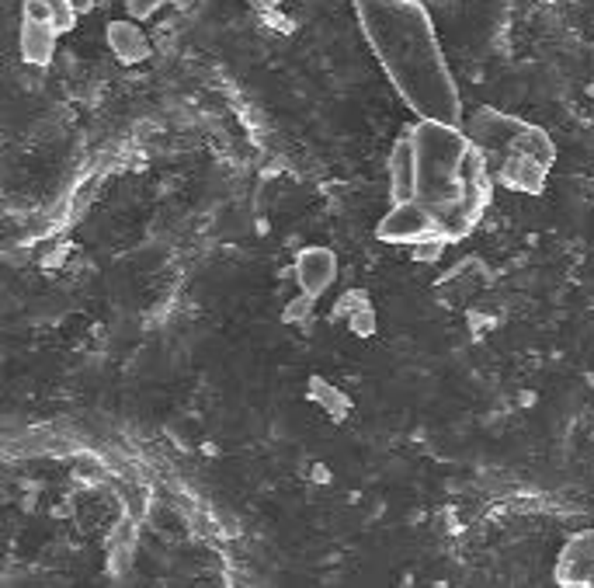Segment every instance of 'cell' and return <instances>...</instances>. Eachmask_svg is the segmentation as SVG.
<instances>
[{
  "mask_svg": "<svg viewBox=\"0 0 594 588\" xmlns=\"http://www.w3.org/2000/svg\"><path fill=\"white\" fill-rule=\"evenodd\" d=\"M358 307H369V296L361 293V289H352V293H344L337 299V307H334L331 320H344L348 314H355Z\"/></svg>",
  "mask_w": 594,
  "mask_h": 588,
  "instance_id": "obj_11",
  "label": "cell"
},
{
  "mask_svg": "<svg viewBox=\"0 0 594 588\" xmlns=\"http://www.w3.org/2000/svg\"><path fill=\"white\" fill-rule=\"evenodd\" d=\"M309 397H313L316 404H324V411H327L331 418H337V421L352 411V400H348L341 390H334L331 383H327V380H320V376H313V380H309Z\"/></svg>",
  "mask_w": 594,
  "mask_h": 588,
  "instance_id": "obj_8",
  "label": "cell"
},
{
  "mask_svg": "<svg viewBox=\"0 0 594 588\" xmlns=\"http://www.w3.org/2000/svg\"><path fill=\"white\" fill-rule=\"evenodd\" d=\"M462 133L483 153L490 171L500 168V164H511V161H535L546 171H553V164H556V147H553L546 129L525 123V119H515L507 112H498V108L473 112L462 125Z\"/></svg>",
  "mask_w": 594,
  "mask_h": 588,
  "instance_id": "obj_3",
  "label": "cell"
},
{
  "mask_svg": "<svg viewBox=\"0 0 594 588\" xmlns=\"http://www.w3.org/2000/svg\"><path fill=\"white\" fill-rule=\"evenodd\" d=\"M313 303H316V299H309L306 293L296 296V299H292V303L286 307L282 320H286V324H299V320H309V314H313Z\"/></svg>",
  "mask_w": 594,
  "mask_h": 588,
  "instance_id": "obj_13",
  "label": "cell"
},
{
  "mask_svg": "<svg viewBox=\"0 0 594 588\" xmlns=\"http://www.w3.org/2000/svg\"><path fill=\"white\" fill-rule=\"evenodd\" d=\"M393 202H414L438 230L442 244L473 234L494 202V178L462 125L417 119L389 153Z\"/></svg>",
  "mask_w": 594,
  "mask_h": 588,
  "instance_id": "obj_1",
  "label": "cell"
},
{
  "mask_svg": "<svg viewBox=\"0 0 594 588\" xmlns=\"http://www.w3.org/2000/svg\"><path fill=\"white\" fill-rule=\"evenodd\" d=\"M296 282L309 299H320L337 279V258L331 247H303L296 254Z\"/></svg>",
  "mask_w": 594,
  "mask_h": 588,
  "instance_id": "obj_6",
  "label": "cell"
},
{
  "mask_svg": "<svg viewBox=\"0 0 594 588\" xmlns=\"http://www.w3.org/2000/svg\"><path fill=\"white\" fill-rule=\"evenodd\" d=\"M164 4L167 0H125V11H129L133 22H146V18H153Z\"/></svg>",
  "mask_w": 594,
  "mask_h": 588,
  "instance_id": "obj_12",
  "label": "cell"
},
{
  "mask_svg": "<svg viewBox=\"0 0 594 588\" xmlns=\"http://www.w3.org/2000/svg\"><path fill=\"white\" fill-rule=\"evenodd\" d=\"M358 28L417 119L462 125V95L421 0H352Z\"/></svg>",
  "mask_w": 594,
  "mask_h": 588,
  "instance_id": "obj_2",
  "label": "cell"
},
{
  "mask_svg": "<svg viewBox=\"0 0 594 588\" xmlns=\"http://www.w3.org/2000/svg\"><path fill=\"white\" fill-rule=\"evenodd\" d=\"M348 331H352L355 338L376 335V310H372V307H358L355 314H348Z\"/></svg>",
  "mask_w": 594,
  "mask_h": 588,
  "instance_id": "obj_10",
  "label": "cell"
},
{
  "mask_svg": "<svg viewBox=\"0 0 594 588\" xmlns=\"http://www.w3.org/2000/svg\"><path fill=\"white\" fill-rule=\"evenodd\" d=\"M56 28L49 22L46 0H24L22 7V60L32 67H49L56 52Z\"/></svg>",
  "mask_w": 594,
  "mask_h": 588,
  "instance_id": "obj_4",
  "label": "cell"
},
{
  "mask_svg": "<svg viewBox=\"0 0 594 588\" xmlns=\"http://www.w3.org/2000/svg\"><path fill=\"white\" fill-rule=\"evenodd\" d=\"M108 50H112V56L119 60L122 67H136V63L150 60L153 46H150V39H146V32L140 28V22L122 18V22L108 25Z\"/></svg>",
  "mask_w": 594,
  "mask_h": 588,
  "instance_id": "obj_7",
  "label": "cell"
},
{
  "mask_svg": "<svg viewBox=\"0 0 594 588\" xmlns=\"http://www.w3.org/2000/svg\"><path fill=\"white\" fill-rule=\"evenodd\" d=\"M556 585L594 588V529H584L563 547L556 561Z\"/></svg>",
  "mask_w": 594,
  "mask_h": 588,
  "instance_id": "obj_5",
  "label": "cell"
},
{
  "mask_svg": "<svg viewBox=\"0 0 594 588\" xmlns=\"http://www.w3.org/2000/svg\"><path fill=\"white\" fill-rule=\"evenodd\" d=\"M49 7V22L56 28V35H67L73 25H77V7L73 0H46Z\"/></svg>",
  "mask_w": 594,
  "mask_h": 588,
  "instance_id": "obj_9",
  "label": "cell"
}]
</instances>
